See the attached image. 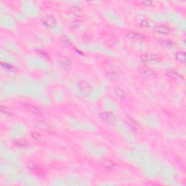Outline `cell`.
Listing matches in <instances>:
<instances>
[{"label": "cell", "instance_id": "obj_1", "mask_svg": "<svg viewBox=\"0 0 186 186\" xmlns=\"http://www.w3.org/2000/svg\"><path fill=\"white\" fill-rule=\"evenodd\" d=\"M33 125L41 131L48 132V133H53L54 132V129L50 125V124L45 121L39 120V119H36L33 122Z\"/></svg>", "mask_w": 186, "mask_h": 186}, {"label": "cell", "instance_id": "obj_2", "mask_svg": "<svg viewBox=\"0 0 186 186\" xmlns=\"http://www.w3.org/2000/svg\"><path fill=\"white\" fill-rule=\"evenodd\" d=\"M138 72L141 74L142 76H143L145 79H153L156 77V73L153 71L151 68L148 67L146 66H140L138 68Z\"/></svg>", "mask_w": 186, "mask_h": 186}, {"label": "cell", "instance_id": "obj_3", "mask_svg": "<svg viewBox=\"0 0 186 186\" xmlns=\"http://www.w3.org/2000/svg\"><path fill=\"white\" fill-rule=\"evenodd\" d=\"M100 118L102 120L104 121L106 123L114 125V124L116 122V117L113 113L111 112H103L100 114Z\"/></svg>", "mask_w": 186, "mask_h": 186}, {"label": "cell", "instance_id": "obj_4", "mask_svg": "<svg viewBox=\"0 0 186 186\" xmlns=\"http://www.w3.org/2000/svg\"><path fill=\"white\" fill-rule=\"evenodd\" d=\"M57 60L59 63V66L64 70H69L71 68V60L66 57L63 56V55H58Z\"/></svg>", "mask_w": 186, "mask_h": 186}, {"label": "cell", "instance_id": "obj_5", "mask_svg": "<svg viewBox=\"0 0 186 186\" xmlns=\"http://www.w3.org/2000/svg\"><path fill=\"white\" fill-rule=\"evenodd\" d=\"M160 58L156 55H143L140 57V60L143 63H149L151 62H158Z\"/></svg>", "mask_w": 186, "mask_h": 186}, {"label": "cell", "instance_id": "obj_6", "mask_svg": "<svg viewBox=\"0 0 186 186\" xmlns=\"http://www.w3.org/2000/svg\"><path fill=\"white\" fill-rule=\"evenodd\" d=\"M27 167L29 169H30L32 172L36 174L37 175H42L44 174L43 170L41 167H39L37 164H36L34 162H29L27 164Z\"/></svg>", "mask_w": 186, "mask_h": 186}, {"label": "cell", "instance_id": "obj_7", "mask_svg": "<svg viewBox=\"0 0 186 186\" xmlns=\"http://www.w3.org/2000/svg\"><path fill=\"white\" fill-rule=\"evenodd\" d=\"M22 106L28 112L34 114V115H40L42 114L41 111L38 108L34 106H32V105L28 104V103H23V104H22Z\"/></svg>", "mask_w": 186, "mask_h": 186}, {"label": "cell", "instance_id": "obj_8", "mask_svg": "<svg viewBox=\"0 0 186 186\" xmlns=\"http://www.w3.org/2000/svg\"><path fill=\"white\" fill-rule=\"evenodd\" d=\"M79 88L81 92L84 95H87L91 92V87L85 81H81L79 83Z\"/></svg>", "mask_w": 186, "mask_h": 186}, {"label": "cell", "instance_id": "obj_9", "mask_svg": "<svg viewBox=\"0 0 186 186\" xmlns=\"http://www.w3.org/2000/svg\"><path fill=\"white\" fill-rule=\"evenodd\" d=\"M43 23L46 26H47V27L52 28L56 24V21H55V18H54V17L50 15V16L46 17V18L44 19Z\"/></svg>", "mask_w": 186, "mask_h": 186}, {"label": "cell", "instance_id": "obj_10", "mask_svg": "<svg viewBox=\"0 0 186 186\" xmlns=\"http://www.w3.org/2000/svg\"><path fill=\"white\" fill-rule=\"evenodd\" d=\"M127 37L129 39H132V40H136V41H141L143 40L144 37L142 34H139L137 32H129L127 34Z\"/></svg>", "mask_w": 186, "mask_h": 186}, {"label": "cell", "instance_id": "obj_11", "mask_svg": "<svg viewBox=\"0 0 186 186\" xmlns=\"http://www.w3.org/2000/svg\"><path fill=\"white\" fill-rule=\"evenodd\" d=\"M125 122L127 125L129 126L130 129H132V130H138V125L137 123L135 122V121L132 118H131L130 116H127L125 118Z\"/></svg>", "mask_w": 186, "mask_h": 186}, {"label": "cell", "instance_id": "obj_12", "mask_svg": "<svg viewBox=\"0 0 186 186\" xmlns=\"http://www.w3.org/2000/svg\"><path fill=\"white\" fill-rule=\"evenodd\" d=\"M101 164L103 167H105V168L106 169H114V166H115L113 161L107 159H103L101 161Z\"/></svg>", "mask_w": 186, "mask_h": 186}, {"label": "cell", "instance_id": "obj_13", "mask_svg": "<svg viewBox=\"0 0 186 186\" xmlns=\"http://www.w3.org/2000/svg\"><path fill=\"white\" fill-rule=\"evenodd\" d=\"M166 75L172 79H175V80L181 78V75H180L177 71H174V70H168L166 72Z\"/></svg>", "mask_w": 186, "mask_h": 186}, {"label": "cell", "instance_id": "obj_14", "mask_svg": "<svg viewBox=\"0 0 186 186\" xmlns=\"http://www.w3.org/2000/svg\"><path fill=\"white\" fill-rule=\"evenodd\" d=\"M31 137H32L35 140H37V141L40 142V143H43V142L46 141L45 137L42 135H41V134L39 133V132H31Z\"/></svg>", "mask_w": 186, "mask_h": 186}, {"label": "cell", "instance_id": "obj_15", "mask_svg": "<svg viewBox=\"0 0 186 186\" xmlns=\"http://www.w3.org/2000/svg\"><path fill=\"white\" fill-rule=\"evenodd\" d=\"M114 93H115L116 96L120 100H124L126 97L125 92H124V90L121 88L116 89L115 91H114Z\"/></svg>", "mask_w": 186, "mask_h": 186}, {"label": "cell", "instance_id": "obj_16", "mask_svg": "<svg viewBox=\"0 0 186 186\" xmlns=\"http://www.w3.org/2000/svg\"><path fill=\"white\" fill-rule=\"evenodd\" d=\"M157 31L161 34L167 35V34H169V29L167 26H164V25H161L158 27Z\"/></svg>", "mask_w": 186, "mask_h": 186}, {"label": "cell", "instance_id": "obj_17", "mask_svg": "<svg viewBox=\"0 0 186 186\" xmlns=\"http://www.w3.org/2000/svg\"><path fill=\"white\" fill-rule=\"evenodd\" d=\"M175 57H176L177 60H178L180 63H185V53L184 51H180L177 52Z\"/></svg>", "mask_w": 186, "mask_h": 186}, {"label": "cell", "instance_id": "obj_18", "mask_svg": "<svg viewBox=\"0 0 186 186\" xmlns=\"http://www.w3.org/2000/svg\"><path fill=\"white\" fill-rule=\"evenodd\" d=\"M15 145L18 147V148H26L29 145V143L28 142H26V140H16V141L14 142Z\"/></svg>", "mask_w": 186, "mask_h": 186}, {"label": "cell", "instance_id": "obj_19", "mask_svg": "<svg viewBox=\"0 0 186 186\" xmlns=\"http://www.w3.org/2000/svg\"><path fill=\"white\" fill-rule=\"evenodd\" d=\"M60 42L61 43L63 44V46H65L66 47H70V46L71 45V42H70V41L68 40V39L66 37H65V36H62V37H60Z\"/></svg>", "mask_w": 186, "mask_h": 186}, {"label": "cell", "instance_id": "obj_20", "mask_svg": "<svg viewBox=\"0 0 186 186\" xmlns=\"http://www.w3.org/2000/svg\"><path fill=\"white\" fill-rule=\"evenodd\" d=\"M82 26V22L79 21H74L70 23V27L73 29H79L80 26Z\"/></svg>", "mask_w": 186, "mask_h": 186}, {"label": "cell", "instance_id": "obj_21", "mask_svg": "<svg viewBox=\"0 0 186 186\" xmlns=\"http://www.w3.org/2000/svg\"><path fill=\"white\" fill-rule=\"evenodd\" d=\"M71 13L76 15V16H81L82 15V10L79 8V7H73L72 8H71Z\"/></svg>", "mask_w": 186, "mask_h": 186}, {"label": "cell", "instance_id": "obj_22", "mask_svg": "<svg viewBox=\"0 0 186 186\" xmlns=\"http://www.w3.org/2000/svg\"><path fill=\"white\" fill-rule=\"evenodd\" d=\"M1 111H2V113H3V114L8 116L12 115V114H13V111H12V110L10 109V108H9L8 107H6V106H1Z\"/></svg>", "mask_w": 186, "mask_h": 186}, {"label": "cell", "instance_id": "obj_23", "mask_svg": "<svg viewBox=\"0 0 186 186\" xmlns=\"http://www.w3.org/2000/svg\"><path fill=\"white\" fill-rule=\"evenodd\" d=\"M82 39H83V41L85 42V43H90L92 40L91 37L89 35H87V34L84 35L83 37H82Z\"/></svg>", "mask_w": 186, "mask_h": 186}, {"label": "cell", "instance_id": "obj_24", "mask_svg": "<svg viewBox=\"0 0 186 186\" xmlns=\"http://www.w3.org/2000/svg\"><path fill=\"white\" fill-rule=\"evenodd\" d=\"M106 44H107L108 46H113L116 45V41L114 40V39H111L108 40L107 42H106Z\"/></svg>", "mask_w": 186, "mask_h": 186}, {"label": "cell", "instance_id": "obj_25", "mask_svg": "<svg viewBox=\"0 0 186 186\" xmlns=\"http://www.w3.org/2000/svg\"><path fill=\"white\" fill-rule=\"evenodd\" d=\"M140 26H143V27H148L149 26V22L147 20H143L140 22Z\"/></svg>", "mask_w": 186, "mask_h": 186}, {"label": "cell", "instance_id": "obj_26", "mask_svg": "<svg viewBox=\"0 0 186 186\" xmlns=\"http://www.w3.org/2000/svg\"><path fill=\"white\" fill-rule=\"evenodd\" d=\"M2 67H4L5 68L7 69V70H10V69H13V67L12 66H10V64H8V63H2ZM11 71V70H10Z\"/></svg>", "mask_w": 186, "mask_h": 186}, {"label": "cell", "instance_id": "obj_27", "mask_svg": "<svg viewBox=\"0 0 186 186\" xmlns=\"http://www.w3.org/2000/svg\"><path fill=\"white\" fill-rule=\"evenodd\" d=\"M141 3L144 6H151L153 4V2H151V1H143V2H141Z\"/></svg>", "mask_w": 186, "mask_h": 186}]
</instances>
